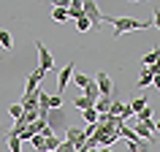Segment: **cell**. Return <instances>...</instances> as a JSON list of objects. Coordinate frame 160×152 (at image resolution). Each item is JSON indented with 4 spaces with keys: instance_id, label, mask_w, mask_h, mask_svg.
<instances>
[{
    "instance_id": "cell-19",
    "label": "cell",
    "mask_w": 160,
    "mask_h": 152,
    "mask_svg": "<svg viewBox=\"0 0 160 152\" xmlns=\"http://www.w3.org/2000/svg\"><path fill=\"white\" fill-rule=\"evenodd\" d=\"M71 82H73V84H76V87H84V84H87V82H90V79H87V76H84V73H76V71H73V76H71Z\"/></svg>"
},
{
    "instance_id": "cell-2",
    "label": "cell",
    "mask_w": 160,
    "mask_h": 152,
    "mask_svg": "<svg viewBox=\"0 0 160 152\" xmlns=\"http://www.w3.org/2000/svg\"><path fill=\"white\" fill-rule=\"evenodd\" d=\"M82 11H84L90 27H101L103 25V14H101V8H98L95 0H84V3H82Z\"/></svg>"
},
{
    "instance_id": "cell-11",
    "label": "cell",
    "mask_w": 160,
    "mask_h": 152,
    "mask_svg": "<svg viewBox=\"0 0 160 152\" xmlns=\"http://www.w3.org/2000/svg\"><path fill=\"white\" fill-rule=\"evenodd\" d=\"M122 109H125V103L119 101V98H111V106H109V114H111V117H119Z\"/></svg>"
},
{
    "instance_id": "cell-5",
    "label": "cell",
    "mask_w": 160,
    "mask_h": 152,
    "mask_svg": "<svg viewBox=\"0 0 160 152\" xmlns=\"http://www.w3.org/2000/svg\"><path fill=\"white\" fill-rule=\"evenodd\" d=\"M43 76H46V73H43L41 68H35L33 73L27 76V84H25V95H22V98H30V95H33L35 90H38V87H41V82H43Z\"/></svg>"
},
{
    "instance_id": "cell-21",
    "label": "cell",
    "mask_w": 160,
    "mask_h": 152,
    "mask_svg": "<svg viewBox=\"0 0 160 152\" xmlns=\"http://www.w3.org/2000/svg\"><path fill=\"white\" fill-rule=\"evenodd\" d=\"M8 149L11 152H22V141H19L17 136H8Z\"/></svg>"
},
{
    "instance_id": "cell-15",
    "label": "cell",
    "mask_w": 160,
    "mask_h": 152,
    "mask_svg": "<svg viewBox=\"0 0 160 152\" xmlns=\"http://www.w3.org/2000/svg\"><path fill=\"white\" fill-rule=\"evenodd\" d=\"M128 106H130V111H133V114H138V111H141L144 106H149V103H147V98H136V101H130Z\"/></svg>"
},
{
    "instance_id": "cell-16",
    "label": "cell",
    "mask_w": 160,
    "mask_h": 152,
    "mask_svg": "<svg viewBox=\"0 0 160 152\" xmlns=\"http://www.w3.org/2000/svg\"><path fill=\"white\" fill-rule=\"evenodd\" d=\"M25 128H27V122H25L22 117H19V119H14V128L8 130V136H19L22 130H25Z\"/></svg>"
},
{
    "instance_id": "cell-23",
    "label": "cell",
    "mask_w": 160,
    "mask_h": 152,
    "mask_svg": "<svg viewBox=\"0 0 160 152\" xmlns=\"http://www.w3.org/2000/svg\"><path fill=\"white\" fill-rule=\"evenodd\" d=\"M30 141H33V147H35L38 152H46V147H43V136H41V133H38V136H33Z\"/></svg>"
},
{
    "instance_id": "cell-28",
    "label": "cell",
    "mask_w": 160,
    "mask_h": 152,
    "mask_svg": "<svg viewBox=\"0 0 160 152\" xmlns=\"http://www.w3.org/2000/svg\"><path fill=\"white\" fill-rule=\"evenodd\" d=\"M144 149H147V144H141V141H138V144H130V147H128V152H144Z\"/></svg>"
},
{
    "instance_id": "cell-4",
    "label": "cell",
    "mask_w": 160,
    "mask_h": 152,
    "mask_svg": "<svg viewBox=\"0 0 160 152\" xmlns=\"http://www.w3.org/2000/svg\"><path fill=\"white\" fill-rule=\"evenodd\" d=\"M133 133L138 136V139H147V141H152V139L158 136V130H155V119H147V122H136Z\"/></svg>"
},
{
    "instance_id": "cell-24",
    "label": "cell",
    "mask_w": 160,
    "mask_h": 152,
    "mask_svg": "<svg viewBox=\"0 0 160 152\" xmlns=\"http://www.w3.org/2000/svg\"><path fill=\"white\" fill-rule=\"evenodd\" d=\"M144 65H158V52H149V54H144Z\"/></svg>"
},
{
    "instance_id": "cell-25",
    "label": "cell",
    "mask_w": 160,
    "mask_h": 152,
    "mask_svg": "<svg viewBox=\"0 0 160 152\" xmlns=\"http://www.w3.org/2000/svg\"><path fill=\"white\" fill-rule=\"evenodd\" d=\"M62 106V95H49V109H60Z\"/></svg>"
},
{
    "instance_id": "cell-14",
    "label": "cell",
    "mask_w": 160,
    "mask_h": 152,
    "mask_svg": "<svg viewBox=\"0 0 160 152\" xmlns=\"http://www.w3.org/2000/svg\"><path fill=\"white\" fill-rule=\"evenodd\" d=\"M0 46H3V49H11V46H14V38H11L8 30H0Z\"/></svg>"
},
{
    "instance_id": "cell-3",
    "label": "cell",
    "mask_w": 160,
    "mask_h": 152,
    "mask_svg": "<svg viewBox=\"0 0 160 152\" xmlns=\"http://www.w3.org/2000/svg\"><path fill=\"white\" fill-rule=\"evenodd\" d=\"M35 49H38V63H41V71L43 73H49L52 68H54V60H52V52L46 49V46H43V41H35Z\"/></svg>"
},
{
    "instance_id": "cell-9",
    "label": "cell",
    "mask_w": 160,
    "mask_h": 152,
    "mask_svg": "<svg viewBox=\"0 0 160 152\" xmlns=\"http://www.w3.org/2000/svg\"><path fill=\"white\" fill-rule=\"evenodd\" d=\"M152 114H155V109L152 106H144L138 114H133V122H147V119H152Z\"/></svg>"
},
{
    "instance_id": "cell-8",
    "label": "cell",
    "mask_w": 160,
    "mask_h": 152,
    "mask_svg": "<svg viewBox=\"0 0 160 152\" xmlns=\"http://www.w3.org/2000/svg\"><path fill=\"white\" fill-rule=\"evenodd\" d=\"M46 125H49L52 130H54L57 125H65V114H62L60 109H49V114H46Z\"/></svg>"
},
{
    "instance_id": "cell-26",
    "label": "cell",
    "mask_w": 160,
    "mask_h": 152,
    "mask_svg": "<svg viewBox=\"0 0 160 152\" xmlns=\"http://www.w3.org/2000/svg\"><path fill=\"white\" fill-rule=\"evenodd\" d=\"M57 152H76V147L71 141H65V139H62V141H60V147H57Z\"/></svg>"
},
{
    "instance_id": "cell-13",
    "label": "cell",
    "mask_w": 160,
    "mask_h": 152,
    "mask_svg": "<svg viewBox=\"0 0 160 152\" xmlns=\"http://www.w3.org/2000/svg\"><path fill=\"white\" fill-rule=\"evenodd\" d=\"M73 106H76V109H79V111H87V109H92L95 103H92V101H87L84 95H79V98H76V101H73Z\"/></svg>"
},
{
    "instance_id": "cell-7",
    "label": "cell",
    "mask_w": 160,
    "mask_h": 152,
    "mask_svg": "<svg viewBox=\"0 0 160 152\" xmlns=\"http://www.w3.org/2000/svg\"><path fill=\"white\" fill-rule=\"evenodd\" d=\"M73 71H76V63H65V68L60 71V93H65V87L71 84V76H73Z\"/></svg>"
},
{
    "instance_id": "cell-12",
    "label": "cell",
    "mask_w": 160,
    "mask_h": 152,
    "mask_svg": "<svg viewBox=\"0 0 160 152\" xmlns=\"http://www.w3.org/2000/svg\"><path fill=\"white\" fill-rule=\"evenodd\" d=\"M60 136H49V139H43V147H46V152H57V147H60Z\"/></svg>"
},
{
    "instance_id": "cell-17",
    "label": "cell",
    "mask_w": 160,
    "mask_h": 152,
    "mask_svg": "<svg viewBox=\"0 0 160 152\" xmlns=\"http://www.w3.org/2000/svg\"><path fill=\"white\" fill-rule=\"evenodd\" d=\"M84 114V125H95L98 122V111L95 109H87V111H82Z\"/></svg>"
},
{
    "instance_id": "cell-29",
    "label": "cell",
    "mask_w": 160,
    "mask_h": 152,
    "mask_svg": "<svg viewBox=\"0 0 160 152\" xmlns=\"http://www.w3.org/2000/svg\"><path fill=\"white\" fill-rule=\"evenodd\" d=\"M95 152H117V149H111V147H98Z\"/></svg>"
},
{
    "instance_id": "cell-27",
    "label": "cell",
    "mask_w": 160,
    "mask_h": 152,
    "mask_svg": "<svg viewBox=\"0 0 160 152\" xmlns=\"http://www.w3.org/2000/svg\"><path fill=\"white\" fill-rule=\"evenodd\" d=\"M8 114H11L14 119H19V117H22V106H19V103H14V106H8Z\"/></svg>"
},
{
    "instance_id": "cell-30",
    "label": "cell",
    "mask_w": 160,
    "mask_h": 152,
    "mask_svg": "<svg viewBox=\"0 0 160 152\" xmlns=\"http://www.w3.org/2000/svg\"><path fill=\"white\" fill-rule=\"evenodd\" d=\"M84 152H95V149H84Z\"/></svg>"
},
{
    "instance_id": "cell-18",
    "label": "cell",
    "mask_w": 160,
    "mask_h": 152,
    "mask_svg": "<svg viewBox=\"0 0 160 152\" xmlns=\"http://www.w3.org/2000/svg\"><path fill=\"white\" fill-rule=\"evenodd\" d=\"M152 79H155V76L144 68V71H141V79H138V87H152Z\"/></svg>"
},
{
    "instance_id": "cell-22",
    "label": "cell",
    "mask_w": 160,
    "mask_h": 152,
    "mask_svg": "<svg viewBox=\"0 0 160 152\" xmlns=\"http://www.w3.org/2000/svg\"><path fill=\"white\" fill-rule=\"evenodd\" d=\"M76 30H79V33H87V30H92V27H90V22H87V17L76 19Z\"/></svg>"
},
{
    "instance_id": "cell-10",
    "label": "cell",
    "mask_w": 160,
    "mask_h": 152,
    "mask_svg": "<svg viewBox=\"0 0 160 152\" xmlns=\"http://www.w3.org/2000/svg\"><path fill=\"white\" fill-rule=\"evenodd\" d=\"M109 106H111V98H98L92 109L98 111V114H109Z\"/></svg>"
},
{
    "instance_id": "cell-20",
    "label": "cell",
    "mask_w": 160,
    "mask_h": 152,
    "mask_svg": "<svg viewBox=\"0 0 160 152\" xmlns=\"http://www.w3.org/2000/svg\"><path fill=\"white\" fill-rule=\"evenodd\" d=\"M52 19H54V22H68L65 8H54V11H52Z\"/></svg>"
},
{
    "instance_id": "cell-1",
    "label": "cell",
    "mask_w": 160,
    "mask_h": 152,
    "mask_svg": "<svg viewBox=\"0 0 160 152\" xmlns=\"http://www.w3.org/2000/svg\"><path fill=\"white\" fill-rule=\"evenodd\" d=\"M103 22H109V25L114 27V38H122V35L130 33V30H149V27H158L155 19L141 22V19H133V17H103Z\"/></svg>"
},
{
    "instance_id": "cell-6",
    "label": "cell",
    "mask_w": 160,
    "mask_h": 152,
    "mask_svg": "<svg viewBox=\"0 0 160 152\" xmlns=\"http://www.w3.org/2000/svg\"><path fill=\"white\" fill-rule=\"evenodd\" d=\"M95 87H98V95L101 98H111V76L106 71H101V73L95 76Z\"/></svg>"
}]
</instances>
